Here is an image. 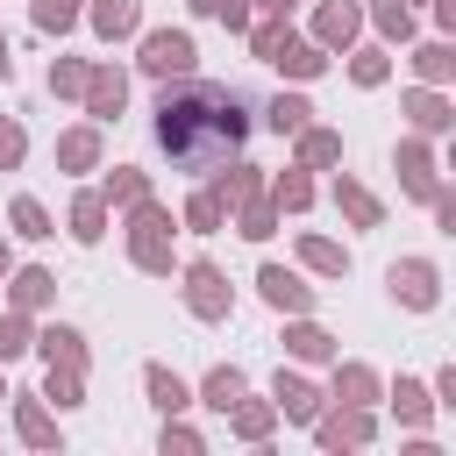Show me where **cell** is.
<instances>
[{"label": "cell", "instance_id": "obj_1", "mask_svg": "<svg viewBox=\"0 0 456 456\" xmlns=\"http://www.w3.org/2000/svg\"><path fill=\"white\" fill-rule=\"evenodd\" d=\"M157 135H164V150H171L185 171H214V164L235 157L242 135H249L242 93H228V86H178V93H164Z\"/></svg>", "mask_w": 456, "mask_h": 456}]
</instances>
